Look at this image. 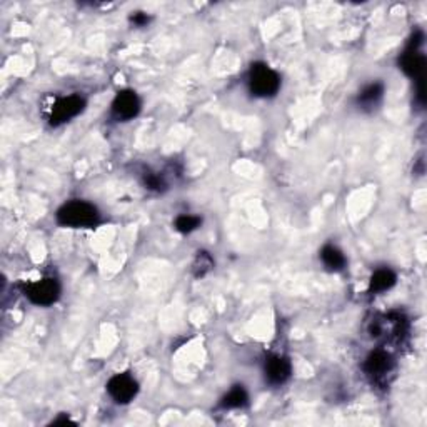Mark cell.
I'll list each match as a JSON object with an SVG mask.
<instances>
[{"label": "cell", "instance_id": "8fae6325", "mask_svg": "<svg viewBox=\"0 0 427 427\" xmlns=\"http://www.w3.org/2000/svg\"><path fill=\"white\" fill-rule=\"evenodd\" d=\"M382 95H384L382 83L373 82L359 92V95H357V104H359L362 109H374V107L380 102V99H382Z\"/></svg>", "mask_w": 427, "mask_h": 427}, {"label": "cell", "instance_id": "9c48e42d", "mask_svg": "<svg viewBox=\"0 0 427 427\" xmlns=\"http://www.w3.org/2000/svg\"><path fill=\"white\" fill-rule=\"evenodd\" d=\"M264 373H266V379L269 384H272V386H282V384H286L291 378L292 365L289 359L284 356H271L266 361Z\"/></svg>", "mask_w": 427, "mask_h": 427}, {"label": "cell", "instance_id": "3957f363", "mask_svg": "<svg viewBox=\"0 0 427 427\" xmlns=\"http://www.w3.org/2000/svg\"><path fill=\"white\" fill-rule=\"evenodd\" d=\"M24 294L32 304L37 305H50L57 303L60 297V284L54 277H45V279L32 282L24 287Z\"/></svg>", "mask_w": 427, "mask_h": 427}, {"label": "cell", "instance_id": "5bb4252c", "mask_svg": "<svg viewBox=\"0 0 427 427\" xmlns=\"http://www.w3.org/2000/svg\"><path fill=\"white\" fill-rule=\"evenodd\" d=\"M247 401L249 396L245 392V389L242 386H234L222 397L221 407L222 409H239V407H244Z\"/></svg>", "mask_w": 427, "mask_h": 427}, {"label": "cell", "instance_id": "30bf717a", "mask_svg": "<svg viewBox=\"0 0 427 427\" xmlns=\"http://www.w3.org/2000/svg\"><path fill=\"white\" fill-rule=\"evenodd\" d=\"M399 66L409 77L422 81V74H424L426 69V57L424 54H421L419 49L407 47L406 52L399 59Z\"/></svg>", "mask_w": 427, "mask_h": 427}, {"label": "cell", "instance_id": "277c9868", "mask_svg": "<svg viewBox=\"0 0 427 427\" xmlns=\"http://www.w3.org/2000/svg\"><path fill=\"white\" fill-rule=\"evenodd\" d=\"M370 336L374 339H402L407 332V322L401 314H389L375 319L369 327Z\"/></svg>", "mask_w": 427, "mask_h": 427}, {"label": "cell", "instance_id": "d6986e66", "mask_svg": "<svg viewBox=\"0 0 427 427\" xmlns=\"http://www.w3.org/2000/svg\"><path fill=\"white\" fill-rule=\"evenodd\" d=\"M59 424H74V422L69 419V417H62V419H57L52 422V426H59Z\"/></svg>", "mask_w": 427, "mask_h": 427}, {"label": "cell", "instance_id": "2e32d148", "mask_svg": "<svg viewBox=\"0 0 427 427\" xmlns=\"http://www.w3.org/2000/svg\"><path fill=\"white\" fill-rule=\"evenodd\" d=\"M202 224V219L197 216H179L175 219V229L182 234H189V232L196 230L199 226Z\"/></svg>", "mask_w": 427, "mask_h": 427}, {"label": "cell", "instance_id": "ba28073f", "mask_svg": "<svg viewBox=\"0 0 427 427\" xmlns=\"http://www.w3.org/2000/svg\"><path fill=\"white\" fill-rule=\"evenodd\" d=\"M141 110V99L134 90H122L112 102V115L117 120H131Z\"/></svg>", "mask_w": 427, "mask_h": 427}, {"label": "cell", "instance_id": "7a4b0ae2", "mask_svg": "<svg viewBox=\"0 0 427 427\" xmlns=\"http://www.w3.org/2000/svg\"><path fill=\"white\" fill-rule=\"evenodd\" d=\"M281 87V78L266 64H254L249 72V89L255 97H272Z\"/></svg>", "mask_w": 427, "mask_h": 427}, {"label": "cell", "instance_id": "8992f818", "mask_svg": "<svg viewBox=\"0 0 427 427\" xmlns=\"http://www.w3.org/2000/svg\"><path fill=\"white\" fill-rule=\"evenodd\" d=\"M83 107H86V100L81 95H69L59 99L52 105L50 110V124L52 125H60L66 124L69 120L77 117L82 112Z\"/></svg>", "mask_w": 427, "mask_h": 427}, {"label": "cell", "instance_id": "52a82bcc", "mask_svg": "<svg viewBox=\"0 0 427 427\" xmlns=\"http://www.w3.org/2000/svg\"><path fill=\"white\" fill-rule=\"evenodd\" d=\"M107 392L117 404H127L137 396L139 384L132 375L117 374L107 382Z\"/></svg>", "mask_w": 427, "mask_h": 427}, {"label": "cell", "instance_id": "e0dca14e", "mask_svg": "<svg viewBox=\"0 0 427 427\" xmlns=\"http://www.w3.org/2000/svg\"><path fill=\"white\" fill-rule=\"evenodd\" d=\"M142 180H144V185H146L147 189L156 190V192H162V190H165V187H167L164 179H162L160 175L151 172V170H146V172H144Z\"/></svg>", "mask_w": 427, "mask_h": 427}, {"label": "cell", "instance_id": "ac0fdd59", "mask_svg": "<svg viewBox=\"0 0 427 427\" xmlns=\"http://www.w3.org/2000/svg\"><path fill=\"white\" fill-rule=\"evenodd\" d=\"M148 21H151V17H148L147 13H144V12H136V13H134V16H131V22L136 27L147 25Z\"/></svg>", "mask_w": 427, "mask_h": 427}, {"label": "cell", "instance_id": "4fadbf2b", "mask_svg": "<svg viewBox=\"0 0 427 427\" xmlns=\"http://www.w3.org/2000/svg\"><path fill=\"white\" fill-rule=\"evenodd\" d=\"M320 259H322L324 266L331 269V271H342L346 266L344 254L336 245H324L322 250H320Z\"/></svg>", "mask_w": 427, "mask_h": 427}, {"label": "cell", "instance_id": "5b68a950", "mask_svg": "<svg viewBox=\"0 0 427 427\" xmlns=\"http://www.w3.org/2000/svg\"><path fill=\"white\" fill-rule=\"evenodd\" d=\"M364 370L374 382H386L387 375L394 370L392 356L382 349L370 352L364 362Z\"/></svg>", "mask_w": 427, "mask_h": 427}, {"label": "cell", "instance_id": "9a60e30c", "mask_svg": "<svg viewBox=\"0 0 427 427\" xmlns=\"http://www.w3.org/2000/svg\"><path fill=\"white\" fill-rule=\"evenodd\" d=\"M212 269H214L212 255L209 252H206V250H199L196 259H194V264H192L194 276L204 277V276H207V274L211 272Z\"/></svg>", "mask_w": 427, "mask_h": 427}, {"label": "cell", "instance_id": "6da1fadb", "mask_svg": "<svg viewBox=\"0 0 427 427\" xmlns=\"http://www.w3.org/2000/svg\"><path fill=\"white\" fill-rule=\"evenodd\" d=\"M57 222L64 227H95L100 222V214L89 202L72 201L64 204L57 212Z\"/></svg>", "mask_w": 427, "mask_h": 427}, {"label": "cell", "instance_id": "7c38bea8", "mask_svg": "<svg viewBox=\"0 0 427 427\" xmlns=\"http://www.w3.org/2000/svg\"><path fill=\"white\" fill-rule=\"evenodd\" d=\"M396 281H397V276L391 271V269H379V271H375L373 274V277H370L369 289L370 292H375V294H379V292H386L389 289H392L394 284H396Z\"/></svg>", "mask_w": 427, "mask_h": 427}]
</instances>
